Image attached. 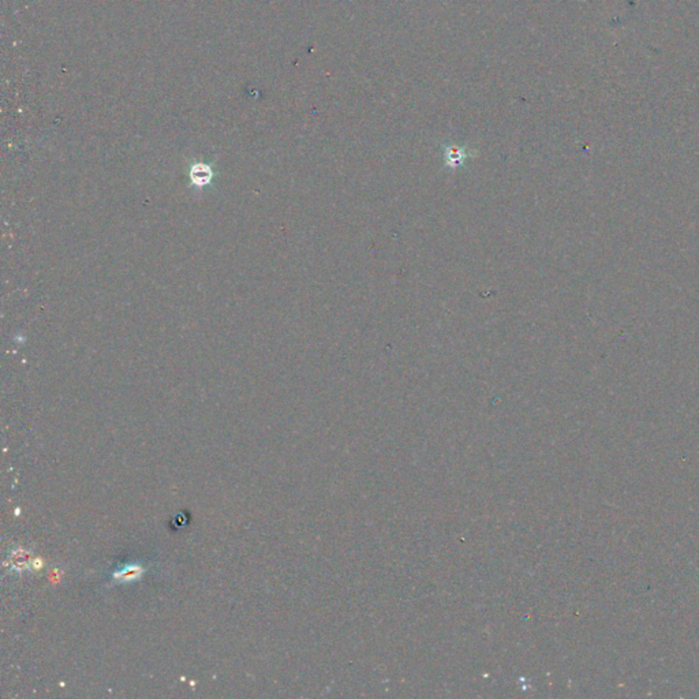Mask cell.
I'll return each mask as SVG.
<instances>
[{"label":"cell","mask_w":699,"mask_h":699,"mask_svg":"<svg viewBox=\"0 0 699 699\" xmlns=\"http://www.w3.org/2000/svg\"><path fill=\"white\" fill-rule=\"evenodd\" d=\"M212 178H213V171H212L210 165H208L205 163H196L190 168V179L194 186H199V188L206 186L210 183Z\"/></svg>","instance_id":"obj_1"}]
</instances>
